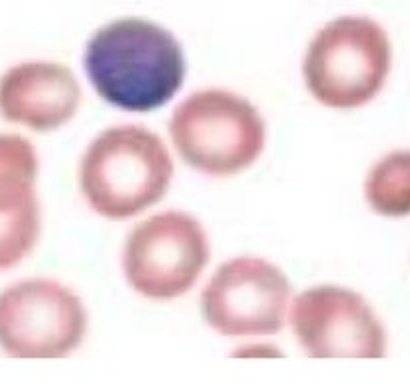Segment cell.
I'll return each mask as SVG.
<instances>
[{"mask_svg":"<svg viewBox=\"0 0 410 384\" xmlns=\"http://www.w3.org/2000/svg\"><path fill=\"white\" fill-rule=\"evenodd\" d=\"M83 299L53 278H26L0 292V348L14 358H63L86 336Z\"/></svg>","mask_w":410,"mask_h":384,"instance_id":"6","label":"cell"},{"mask_svg":"<svg viewBox=\"0 0 410 384\" xmlns=\"http://www.w3.org/2000/svg\"><path fill=\"white\" fill-rule=\"evenodd\" d=\"M290 300L293 287L283 268L261 256H234L212 272L200 310L221 336H273L286 324Z\"/></svg>","mask_w":410,"mask_h":384,"instance_id":"7","label":"cell"},{"mask_svg":"<svg viewBox=\"0 0 410 384\" xmlns=\"http://www.w3.org/2000/svg\"><path fill=\"white\" fill-rule=\"evenodd\" d=\"M211 260V240L196 216L162 210L132 226L120 267L142 299L170 302L196 287Z\"/></svg>","mask_w":410,"mask_h":384,"instance_id":"5","label":"cell"},{"mask_svg":"<svg viewBox=\"0 0 410 384\" xmlns=\"http://www.w3.org/2000/svg\"><path fill=\"white\" fill-rule=\"evenodd\" d=\"M364 198L380 216H410V150H394L368 171Z\"/></svg>","mask_w":410,"mask_h":384,"instance_id":"11","label":"cell"},{"mask_svg":"<svg viewBox=\"0 0 410 384\" xmlns=\"http://www.w3.org/2000/svg\"><path fill=\"white\" fill-rule=\"evenodd\" d=\"M83 66L106 105L135 114L167 107L186 78L179 38L144 18H118L100 26L86 43Z\"/></svg>","mask_w":410,"mask_h":384,"instance_id":"1","label":"cell"},{"mask_svg":"<svg viewBox=\"0 0 410 384\" xmlns=\"http://www.w3.org/2000/svg\"><path fill=\"white\" fill-rule=\"evenodd\" d=\"M392 48L387 31L368 16H338L318 28L306 46L303 80L318 105L357 110L387 82Z\"/></svg>","mask_w":410,"mask_h":384,"instance_id":"4","label":"cell"},{"mask_svg":"<svg viewBox=\"0 0 410 384\" xmlns=\"http://www.w3.org/2000/svg\"><path fill=\"white\" fill-rule=\"evenodd\" d=\"M290 329L310 358H382L387 332L364 297L338 284L305 288L290 300Z\"/></svg>","mask_w":410,"mask_h":384,"instance_id":"8","label":"cell"},{"mask_svg":"<svg viewBox=\"0 0 410 384\" xmlns=\"http://www.w3.org/2000/svg\"><path fill=\"white\" fill-rule=\"evenodd\" d=\"M38 154L28 139L21 134H0V184L31 182L36 184Z\"/></svg>","mask_w":410,"mask_h":384,"instance_id":"12","label":"cell"},{"mask_svg":"<svg viewBox=\"0 0 410 384\" xmlns=\"http://www.w3.org/2000/svg\"><path fill=\"white\" fill-rule=\"evenodd\" d=\"M174 162L164 140L140 124L98 132L78 164V186L88 208L112 223L137 218L170 188Z\"/></svg>","mask_w":410,"mask_h":384,"instance_id":"2","label":"cell"},{"mask_svg":"<svg viewBox=\"0 0 410 384\" xmlns=\"http://www.w3.org/2000/svg\"><path fill=\"white\" fill-rule=\"evenodd\" d=\"M169 137L179 159L209 178L248 171L266 149V122L248 98L226 88H202L177 105Z\"/></svg>","mask_w":410,"mask_h":384,"instance_id":"3","label":"cell"},{"mask_svg":"<svg viewBox=\"0 0 410 384\" xmlns=\"http://www.w3.org/2000/svg\"><path fill=\"white\" fill-rule=\"evenodd\" d=\"M83 102L73 68L54 60H26L0 76V117L34 132L66 127Z\"/></svg>","mask_w":410,"mask_h":384,"instance_id":"9","label":"cell"},{"mask_svg":"<svg viewBox=\"0 0 410 384\" xmlns=\"http://www.w3.org/2000/svg\"><path fill=\"white\" fill-rule=\"evenodd\" d=\"M41 230V201L34 184H0V272L19 267L31 256Z\"/></svg>","mask_w":410,"mask_h":384,"instance_id":"10","label":"cell"}]
</instances>
